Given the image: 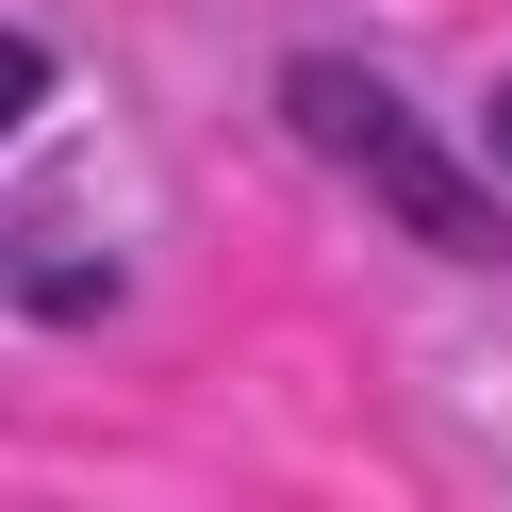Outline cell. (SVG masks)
<instances>
[{"label":"cell","mask_w":512,"mask_h":512,"mask_svg":"<svg viewBox=\"0 0 512 512\" xmlns=\"http://www.w3.org/2000/svg\"><path fill=\"white\" fill-rule=\"evenodd\" d=\"M281 116H298V133L331 149V166L364 182V199L397 215L413 248H446V265H496V248H512L496 182H479V166H463V149H446V133H430V116H413L380 67H331V50H298V67H281Z\"/></svg>","instance_id":"cell-1"},{"label":"cell","mask_w":512,"mask_h":512,"mask_svg":"<svg viewBox=\"0 0 512 512\" xmlns=\"http://www.w3.org/2000/svg\"><path fill=\"white\" fill-rule=\"evenodd\" d=\"M34 100H50V50H34V34H0V133H17Z\"/></svg>","instance_id":"cell-2"},{"label":"cell","mask_w":512,"mask_h":512,"mask_svg":"<svg viewBox=\"0 0 512 512\" xmlns=\"http://www.w3.org/2000/svg\"><path fill=\"white\" fill-rule=\"evenodd\" d=\"M496 149H512V100H496Z\"/></svg>","instance_id":"cell-3"}]
</instances>
